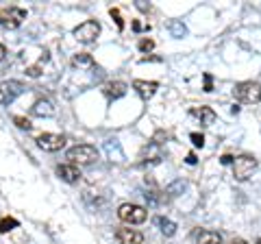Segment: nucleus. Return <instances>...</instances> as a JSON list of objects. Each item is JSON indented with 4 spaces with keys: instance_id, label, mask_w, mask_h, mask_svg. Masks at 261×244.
I'll use <instances>...</instances> for the list:
<instances>
[{
    "instance_id": "11",
    "label": "nucleus",
    "mask_w": 261,
    "mask_h": 244,
    "mask_svg": "<svg viewBox=\"0 0 261 244\" xmlns=\"http://www.w3.org/2000/svg\"><path fill=\"white\" fill-rule=\"evenodd\" d=\"M57 175H59L65 183H76L81 179V170L72 164H61V166H57Z\"/></svg>"
},
{
    "instance_id": "1",
    "label": "nucleus",
    "mask_w": 261,
    "mask_h": 244,
    "mask_svg": "<svg viewBox=\"0 0 261 244\" xmlns=\"http://www.w3.org/2000/svg\"><path fill=\"white\" fill-rule=\"evenodd\" d=\"M65 159H70L72 166H89L98 159V151L89 144H79L65 153Z\"/></svg>"
},
{
    "instance_id": "31",
    "label": "nucleus",
    "mask_w": 261,
    "mask_h": 244,
    "mask_svg": "<svg viewBox=\"0 0 261 244\" xmlns=\"http://www.w3.org/2000/svg\"><path fill=\"white\" fill-rule=\"evenodd\" d=\"M228 244H246V240H242V238H238V240H231Z\"/></svg>"
},
{
    "instance_id": "16",
    "label": "nucleus",
    "mask_w": 261,
    "mask_h": 244,
    "mask_svg": "<svg viewBox=\"0 0 261 244\" xmlns=\"http://www.w3.org/2000/svg\"><path fill=\"white\" fill-rule=\"evenodd\" d=\"M154 225L159 227V231L163 235H168V238H172V235L176 233V225L172 221H168V218H163V216H157L154 218Z\"/></svg>"
},
{
    "instance_id": "3",
    "label": "nucleus",
    "mask_w": 261,
    "mask_h": 244,
    "mask_svg": "<svg viewBox=\"0 0 261 244\" xmlns=\"http://www.w3.org/2000/svg\"><path fill=\"white\" fill-rule=\"evenodd\" d=\"M118 218L126 225H142L148 218V211L140 205H133V203H124L118 207Z\"/></svg>"
},
{
    "instance_id": "4",
    "label": "nucleus",
    "mask_w": 261,
    "mask_h": 244,
    "mask_svg": "<svg viewBox=\"0 0 261 244\" xmlns=\"http://www.w3.org/2000/svg\"><path fill=\"white\" fill-rule=\"evenodd\" d=\"M255 170H257V159L252 155H240L233 159V177L238 181H246Z\"/></svg>"
},
{
    "instance_id": "26",
    "label": "nucleus",
    "mask_w": 261,
    "mask_h": 244,
    "mask_svg": "<svg viewBox=\"0 0 261 244\" xmlns=\"http://www.w3.org/2000/svg\"><path fill=\"white\" fill-rule=\"evenodd\" d=\"M133 29L135 31H144V29H150L148 24H144V22H133Z\"/></svg>"
},
{
    "instance_id": "21",
    "label": "nucleus",
    "mask_w": 261,
    "mask_h": 244,
    "mask_svg": "<svg viewBox=\"0 0 261 244\" xmlns=\"http://www.w3.org/2000/svg\"><path fill=\"white\" fill-rule=\"evenodd\" d=\"M170 29H172V33H174L176 37H183V35H185V27H183L181 22H172V24H170Z\"/></svg>"
},
{
    "instance_id": "28",
    "label": "nucleus",
    "mask_w": 261,
    "mask_h": 244,
    "mask_svg": "<svg viewBox=\"0 0 261 244\" xmlns=\"http://www.w3.org/2000/svg\"><path fill=\"white\" fill-rule=\"evenodd\" d=\"M137 9H142V11H148V9H150V5H146V3H137Z\"/></svg>"
},
{
    "instance_id": "24",
    "label": "nucleus",
    "mask_w": 261,
    "mask_h": 244,
    "mask_svg": "<svg viewBox=\"0 0 261 244\" xmlns=\"http://www.w3.org/2000/svg\"><path fill=\"white\" fill-rule=\"evenodd\" d=\"M211 85H214V79H211V75L207 72L205 75V92H211Z\"/></svg>"
},
{
    "instance_id": "27",
    "label": "nucleus",
    "mask_w": 261,
    "mask_h": 244,
    "mask_svg": "<svg viewBox=\"0 0 261 244\" xmlns=\"http://www.w3.org/2000/svg\"><path fill=\"white\" fill-rule=\"evenodd\" d=\"M185 161H187V164H190V166H194V164H196V155H194V153H190Z\"/></svg>"
},
{
    "instance_id": "23",
    "label": "nucleus",
    "mask_w": 261,
    "mask_h": 244,
    "mask_svg": "<svg viewBox=\"0 0 261 244\" xmlns=\"http://www.w3.org/2000/svg\"><path fill=\"white\" fill-rule=\"evenodd\" d=\"M190 137H192V142H194V146H198V149H202V146H205V137H202L200 133H192Z\"/></svg>"
},
{
    "instance_id": "8",
    "label": "nucleus",
    "mask_w": 261,
    "mask_h": 244,
    "mask_svg": "<svg viewBox=\"0 0 261 244\" xmlns=\"http://www.w3.org/2000/svg\"><path fill=\"white\" fill-rule=\"evenodd\" d=\"M37 146L42 151H48V153H55V151H61L65 146V137L59 135V133H42L37 135Z\"/></svg>"
},
{
    "instance_id": "30",
    "label": "nucleus",
    "mask_w": 261,
    "mask_h": 244,
    "mask_svg": "<svg viewBox=\"0 0 261 244\" xmlns=\"http://www.w3.org/2000/svg\"><path fill=\"white\" fill-rule=\"evenodd\" d=\"M222 164H233V157L231 155H224L222 157Z\"/></svg>"
},
{
    "instance_id": "13",
    "label": "nucleus",
    "mask_w": 261,
    "mask_h": 244,
    "mask_svg": "<svg viewBox=\"0 0 261 244\" xmlns=\"http://www.w3.org/2000/svg\"><path fill=\"white\" fill-rule=\"evenodd\" d=\"M192 116L198 118L202 127H211L216 122V111L211 107H192Z\"/></svg>"
},
{
    "instance_id": "22",
    "label": "nucleus",
    "mask_w": 261,
    "mask_h": 244,
    "mask_svg": "<svg viewBox=\"0 0 261 244\" xmlns=\"http://www.w3.org/2000/svg\"><path fill=\"white\" fill-rule=\"evenodd\" d=\"M109 13H111V18L116 20V24H118V29L122 31L124 29V20H122V15H120V9H109Z\"/></svg>"
},
{
    "instance_id": "15",
    "label": "nucleus",
    "mask_w": 261,
    "mask_h": 244,
    "mask_svg": "<svg viewBox=\"0 0 261 244\" xmlns=\"http://www.w3.org/2000/svg\"><path fill=\"white\" fill-rule=\"evenodd\" d=\"M196 242L198 244H222V235H220L218 231H200L198 235H196Z\"/></svg>"
},
{
    "instance_id": "5",
    "label": "nucleus",
    "mask_w": 261,
    "mask_h": 244,
    "mask_svg": "<svg viewBox=\"0 0 261 244\" xmlns=\"http://www.w3.org/2000/svg\"><path fill=\"white\" fill-rule=\"evenodd\" d=\"M24 20H27V11L20 9V7H5V9H0V27L18 29Z\"/></svg>"
},
{
    "instance_id": "10",
    "label": "nucleus",
    "mask_w": 261,
    "mask_h": 244,
    "mask_svg": "<svg viewBox=\"0 0 261 244\" xmlns=\"http://www.w3.org/2000/svg\"><path fill=\"white\" fill-rule=\"evenodd\" d=\"M126 83H122V81H109V83L102 85V94L107 96V99H122V96L126 94Z\"/></svg>"
},
{
    "instance_id": "7",
    "label": "nucleus",
    "mask_w": 261,
    "mask_h": 244,
    "mask_svg": "<svg viewBox=\"0 0 261 244\" xmlns=\"http://www.w3.org/2000/svg\"><path fill=\"white\" fill-rule=\"evenodd\" d=\"M24 92V85L20 81H3L0 83V105H11Z\"/></svg>"
},
{
    "instance_id": "29",
    "label": "nucleus",
    "mask_w": 261,
    "mask_h": 244,
    "mask_svg": "<svg viewBox=\"0 0 261 244\" xmlns=\"http://www.w3.org/2000/svg\"><path fill=\"white\" fill-rule=\"evenodd\" d=\"M5 55H7V48H5L3 44H0V61H3V59H5Z\"/></svg>"
},
{
    "instance_id": "9",
    "label": "nucleus",
    "mask_w": 261,
    "mask_h": 244,
    "mask_svg": "<svg viewBox=\"0 0 261 244\" xmlns=\"http://www.w3.org/2000/svg\"><path fill=\"white\" fill-rule=\"evenodd\" d=\"M116 238L120 244H142L144 242V235L137 231V229H126V227H122V229L116 231Z\"/></svg>"
},
{
    "instance_id": "17",
    "label": "nucleus",
    "mask_w": 261,
    "mask_h": 244,
    "mask_svg": "<svg viewBox=\"0 0 261 244\" xmlns=\"http://www.w3.org/2000/svg\"><path fill=\"white\" fill-rule=\"evenodd\" d=\"M72 66H79V68H92L94 66V59L85 53H79L72 57Z\"/></svg>"
},
{
    "instance_id": "12",
    "label": "nucleus",
    "mask_w": 261,
    "mask_h": 244,
    "mask_svg": "<svg viewBox=\"0 0 261 244\" xmlns=\"http://www.w3.org/2000/svg\"><path fill=\"white\" fill-rule=\"evenodd\" d=\"M31 113L33 116H39V118H50V116H55V105L48 99H39L31 107Z\"/></svg>"
},
{
    "instance_id": "2",
    "label": "nucleus",
    "mask_w": 261,
    "mask_h": 244,
    "mask_svg": "<svg viewBox=\"0 0 261 244\" xmlns=\"http://www.w3.org/2000/svg\"><path fill=\"white\" fill-rule=\"evenodd\" d=\"M233 94L240 103L257 105V103H261V83H257V81H244V83L235 85Z\"/></svg>"
},
{
    "instance_id": "25",
    "label": "nucleus",
    "mask_w": 261,
    "mask_h": 244,
    "mask_svg": "<svg viewBox=\"0 0 261 244\" xmlns=\"http://www.w3.org/2000/svg\"><path fill=\"white\" fill-rule=\"evenodd\" d=\"M27 75L29 77H39L42 72H39V66H33V68H27Z\"/></svg>"
},
{
    "instance_id": "14",
    "label": "nucleus",
    "mask_w": 261,
    "mask_h": 244,
    "mask_svg": "<svg viewBox=\"0 0 261 244\" xmlns=\"http://www.w3.org/2000/svg\"><path fill=\"white\" fill-rule=\"evenodd\" d=\"M133 87L137 89V94H140L142 99H152L154 92L159 89V83H154V81H135Z\"/></svg>"
},
{
    "instance_id": "18",
    "label": "nucleus",
    "mask_w": 261,
    "mask_h": 244,
    "mask_svg": "<svg viewBox=\"0 0 261 244\" xmlns=\"http://www.w3.org/2000/svg\"><path fill=\"white\" fill-rule=\"evenodd\" d=\"M18 225H20V223L15 221V218H11V216H5L3 221H0V233H9V231H13Z\"/></svg>"
},
{
    "instance_id": "19",
    "label": "nucleus",
    "mask_w": 261,
    "mask_h": 244,
    "mask_svg": "<svg viewBox=\"0 0 261 244\" xmlns=\"http://www.w3.org/2000/svg\"><path fill=\"white\" fill-rule=\"evenodd\" d=\"M13 122H15V127H18V129H22V131H31V129H33L31 120H29V118H24V116H15Z\"/></svg>"
},
{
    "instance_id": "6",
    "label": "nucleus",
    "mask_w": 261,
    "mask_h": 244,
    "mask_svg": "<svg viewBox=\"0 0 261 244\" xmlns=\"http://www.w3.org/2000/svg\"><path fill=\"white\" fill-rule=\"evenodd\" d=\"M98 35H100V24L96 20H85L83 24H79L74 29V37L83 44H92Z\"/></svg>"
},
{
    "instance_id": "20",
    "label": "nucleus",
    "mask_w": 261,
    "mask_h": 244,
    "mask_svg": "<svg viewBox=\"0 0 261 244\" xmlns=\"http://www.w3.org/2000/svg\"><path fill=\"white\" fill-rule=\"evenodd\" d=\"M137 48H140L142 53H150L152 48H154V42H152V39H148V37H144V39H140V44H137Z\"/></svg>"
}]
</instances>
